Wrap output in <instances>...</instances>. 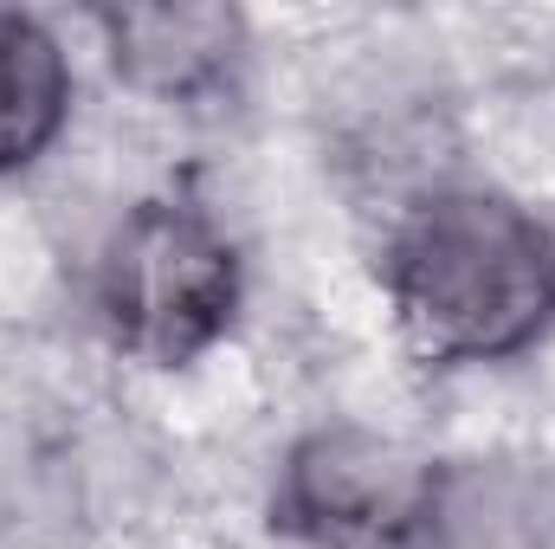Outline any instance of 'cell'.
<instances>
[{"label":"cell","mask_w":555,"mask_h":549,"mask_svg":"<svg viewBox=\"0 0 555 549\" xmlns=\"http://www.w3.org/2000/svg\"><path fill=\"white\" fill-rule=\"evenodd\" d=\"M420 505V478L401 446L362 426L310 433L278 485V524L310 537L317 549H388L408 537Z\"/></svg>","instance_id":"3957f363"},{"label":"cell","mask_w":555,"mask_h":549,"mask_svg":"<svg viewBox=\"0 0 555 549\" xmlns=\"http://www.w3.org/2000/svg\"><path fill=\"white\" fill-rule=\"evenodd\" d=\"M388 291L420 356H517L555 323V233L485 188L433 194L388 246Z\"/></svg>","instance_id":"6da1fadb"},{"label":"cell","mask_w":555,"mask_h":549,"mask_svg":"<svg viewBox=\"0 0 555 549\" xmlns=\"http://www.w3.org/2000/svg\"><path fill=\"white\" fill-rule=\"evenodd\" d=\"M72 72L52 33L26 13H0V175L26 168L65 124Z\"/></svg>","instance_id":"8992f818"},{"label":"cell","mask_w":555,"mask_h":549,"mask_svg":"<svg viewBox=\"0 0 555 549\" xmlns=\"http://www.w3.org/2000/svg\"><path fill=\"white\" fill-rule=\"evenodd\" d=\"M117 72L155 98H201L227 85L246 52V20L233 7H124L104 13Z\"/></svg>","instance_id":"5b68a950"},{"label":"cell","mask_w":555,"mask_h":549,"mask_svg":"<svg viewBox=\"0 0 555 549\" xmlns=\"http://www.w3.org/2000/svg\"><path fill=\"white\" fill-rule=\"evenodd\" d=\"M401 549H555V472L530 459H446L420 478Z\"/></svg>","instance_id":"277c9868"},{"label":"cell","mask_w":555,"mask_h":549,"mask_svg":"<svg viewBox=\"0 0 555 549\" xmlns=\"http://www.w3.org/2000/svg\"><path fill=\"white\" fill-rule=\"evenodd\" d=\"M98 297L124 349L175 369L233 323L240 259L194 201H142L104 253Z\"/></svg>","instance_id":"7a4b0ae2"}]
</instances>
